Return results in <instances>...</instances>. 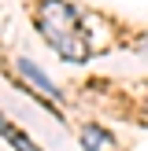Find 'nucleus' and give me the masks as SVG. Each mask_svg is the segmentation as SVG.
<instances>
[{
	"mask_svg": "<svg viewBox=\"0 0 148 151\" xmlns=\"http://www.w3.org/2000/svg\"><path fill=\"white\" fill-rule=\"evenodd\" d=\"M37 29L63 59H74V63L89 59V41H85V29H81V15L67 0H44L41 11H37Z\"/></svg>",
	"mask_w": 148,
	"mask_h": 151,
	"instance_id": "obj_1",
	"label": "nucleus"
},
{
	"mask_svg": "<svg viewBox=\"0 0 148 151\" xmlns=\"http://www.w3.org/2000/svg\"><path fill=\"white\" fill-rule=\"evenodd\" d=\"M19 70H22V74H26V78H30V81H33V85H37V88H41V92H48V96H52V100H59V88H56V85H52V81H48V74H41V70H37V66H33V63H30V59H19Z\"/></svg>",
	"mask_w": 148,
	"mask_h": 151,
	"instance_id": "obj_2",
	"label": "nucleus"
},
{
	"mask_svg": "<svg viewBox=\"0 0 148 151\" xmlns=\"http://www.w3.org/2000/svg\"><path fill=\"white\" fill-rule=\"evenodd\" d=\"M104 144H107V137H104L100 129H93V125H89V129H85V151H100Z\"/></svg>",
	"mask_w": 148,
	"mask_h": 151,
	"instance_id": "obj_3",
	"label": "nucleus"
}]
</instances>
